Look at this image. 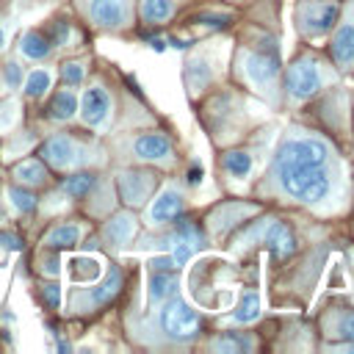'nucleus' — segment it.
I'll use <instances>...</instances> for the list:
<instances>
[{
	"label": "nucleus",
	"mask_w": 354,
	"mask_h": 354,
	"mask_svg": "<svg viewBox=\"0 0 354 354\" xmlns=\"http://www.w3.org/2000/svg\"><path fill=\"white\" fill-rule=\"evenodd\" d=\"M271 180L282 196L301 202V205L329 202L340 185V177L332 169V163L310 166V163H293V160H274Z\"/></svg>",
	"instance_id": "f257e3e1"
},
{
	"label": "nucleus",
	"mask_w": 354,
	"mask_h": 354,
	"mask_svg": "<svg viewBox=\"0 0 354 354\" xmlns=\"http://www.w3.org/2000/svg\"><path fill=\"white\" fill-rule=\"evenodd\" d=\"M266 47H254V50H241V75L246 77V83L263 94H274L277 91V77H279V53L277 44L268 39L263 41Z\"/></svg>",
	"instance_id": "f03ea898"
},
{
	"label": "nucleus",
	"mask_w": 354,
	"mask_h": 354,
	"mask_svg": "<svg viewBox=\"0 0 354 354\" xmlns=\"http://www.w3.org/2000/svg\"><path fill=\"white\" fill-rule=\"evenodd\" d=\"M332 147L329 141H324L321 136L304 133V130H293L282 138L274 160H293V163H310V166H326L332 163Z\"/></svg>",
	"instance_id": "7ed1b4c3"
},
{
	"label": "nucleus",
	"mask_w": 354,
	"mask_h": 354,
	"mask_svg": "<svg viewBox=\"0 0 354 354\" xmlns=\"http://www.w3.org/2000/svg\"><path fill=\"white\" fill-rule=\"evenodd\" d=\"M324 83H326V72H324L321 61L313 55L296 58L285 72V88L293 102H304V100L315 97L324 88Z\"/></svg>",
	"instance_id": "20e7f679"
},
{
	"label": "nucleus",
	"mask_w": 354,
	"mask_h": 354,
	"mask_svg": "<svg viewBox=\"0 0 354 354\" xmlns=\"http://www.w3.org/2000/svg\"><path fill=\"white\" fill-rule=\"evenodd\" d=\"M158 324H160L163 335L171 337V340H177V343L194 340V337L199 335V329H202L199 315H196L185 301H180V299H174V296L166 299V304L160 307Z\"/></svg>",
	"instance_id": "39448f33"
},
{
	"label": "nucleus",
	"mask_w": 354,
	"mask_h": 354,
	"mask_svg": "<svg viewBox=\"0 0 354 354\" xmlns=\"http://www.w3.org/2000/svg\"><path fill=\"white\" fill-rule=\"evenodd\" d=\"M337 17H340L337 3H326V0H301V3L296 6V28H299V33L307 36V39H315V36L329 33V30L337 25Z\"/></svg>",
	"instance_id": "423d86ee"
},
{
	"label": "nucleus",
	"mask_w": 354,
	"mask_h": 354,
	"mask_svg": "<svg viewBox=\"0 0 354 354\" xmlns=\"http://www.w3.org/2000/svg\"><path fill=\"white\" fill-rule=\"evenodd\" d=\"M39 155H41V160H44L47 166H53V169H75V166H80V163L88 160V149H86L80 141H75L72 136H66V133L50 136V138L41 144Z\"/></svg>",
	"instance_id": "0eeeda50"
},
{
	"label": "nucleus",
	"mask_w": 354,
	"mask_h": 354,
	"mask_svg": "<svg viewBox=\"0 0 354 354\" xmlns=\"http://www.w3.org/2000/svg\"><path fill=\"white\" fill-rule=\"evenodd\" d=\"M155 188H158L155 171H147V169H122L116 174V191H119V199L127 207L147 205Z\"/></svg>",
	"instance_id": "6e6552de"
},
{
	"label": "nucleus",
	"mask_w": 354,
	"mask_h": 354,
	"mask_svg": "<svg viewBox=\"0 0 354 354\" xmlns=\"http://www.w3.org/2000/svg\"><path fill=\"white\" fill-rule=\"evenodd\" d=\"M83 14L102 30H122L130 22L133 0H83Z\"/></svg>",
	"instance_id": "1a4fd4ad"
},
{
	"label": "nucleus",
	"mask_w": 354,
	"mask_h": 354,
	"mask_svg": "<svg viewBox=\"0 0 354 354\" xmlns=\"http://www.w3.org/2000/svg\"><path fill=\"white\" fill-rule=\"evenodd\" d=\"M113 113V100L102 83H91L80 97V119L91 130H105Z\"/></svg>",
	"instance_id": "9d476101"
},
{
	"label": "nucleus",
	"mask_w": 354,
	"mask_h": 354,
	"mask_svg": "<svg viewBox=\"0 0 354 354\" xmlns=\"http://www.w3.org/2000/svg\"><path fill=\"white\" fill-rule=\"evenodd\" d=\"M166 241H169V246H171L169 254L174 257L177 266H185V263L202 249V232H199V227H196L194 221H188V218L177 221L174 232H171Z\"/></svg>",
	"instance_id": "9b49d317"
},
{
	"label": "nucleus",
	"mask_w": 354,
	"mask_h": 354,
	"mask_svg": "<svg viewBox=\"0 0 354 354\" xmlns=\"http://www.w3.org/2000/svg\"><path fill=\"white\" fill-rule=\"evenodd\" d=\"M133 155L147 163H169L171 160V138L166 133H141L130 144Z\"/></svg>",
	"instance_id": "f8f14e48"
},
{
	"label": "nucleus",
	"mask_w": 354,
	"mask_h": 354,
	"mask_svg": "<svg viewBox=\"0 0 354 354\" xmlns=\"http://www.w3.org/2000/svg\"><path fill=\"white\" fill-rule=\"evenodd\" d=\"M119 290H122V271H119L116 266H111L102 282H97L91 290H86V293L75 296L72 307H75V310H77V307H86V310H97V307L108 304V301H111V299H113Z\"/></svg>",
	"instance_id": "ddd939ff"
},
{
	"label": "nucleus",
	"mask_w": 354,
	"mask_h": 354,
	"mask_svg": "<svg viewBox=\"0 0 354 354\" xmlns=\"http://www.w3.org/2000/svg\"><path fill=\"white\" fill-rule=\"evenodd\" d=\"M185 207V199L183 194L177 191V185H163L160 194L149 202V210H147V221L149 224H169L171 218H177Z\"/></svg>",
	"instance_id": "4468645a"
},
{
	"label": "nucleus",
	"mask_w": 354,
	"mask_h": 354,
	"mask_svg": "<svg viewBox=\"0 0 354 354\" xmlns=\"http://www.w3.org/2000/svg\"><path fill=\"white\" fill-rule=\"evenodd\" d=\"M133 235H136V216H133L130 210L113 213V216L105 221V227H102V238H105L108 246H113V249L127 246V243L133 241Z\"/></svg>",
	"instance_id": "2eb2a0df"
},
{
	"label": "nucleus",
	"mask_w": 354,
	"mask_h": 354,
	"mask_svg": "<svg viewBox=\"0 0 354 354\" xmlns=\"http://www.w3.org/2000/svg\"><path fill=\"white\" fill-rule=\"evenodd\" d=\"M260 235H263V243L277 254V257H288L296 252V235L290 232V227L268 218V224H260Z\"/></svg>",
	"instance_id": "dca6fc26"
},
{
	"label": "nucleus",
	"mask_w": 354,
	"mask_h": 354,
	"mask_svg": "<svg viewBox=\"0 0 354 354\" xmlns=\"http://www.w3.org/2000/svg\"><path fill=\"white\" fill-rule=\"evenodd\" d=\"M213 80V66H210V58L205 53H194L188 61H185V86L191 94H199L207 88V83Z\"/></svg>",
	"instance_id": "f3484780"
},
{
	"label": "nucleus",
	"mask_w": 354,
	"mask_h": 354,
	"mask_svg": "<svg viewBox=\"0 0 354 354\" xmlns=\"http://www.w3.org/2000/svg\"><path fill=\"white\" fill-rule=\"evenodd\" d=\"M11 174H14V180H17L19 185H28V188H41V185H47V180H50L47 166H44L41 158H25V160H19V163L11 169Z\"/></svg>",
	"instance_id": "a211bd4d"
},
{
	"label": "nucleus",
	"mask_w": 354,
	"mask_h": 354,
	"mask_svg": "<svg viewBox=\"0 0 354 354\" xmlns=\"http://www.w3.org/2000/svg\"><path fill=\"white\" fill-rule=\"evenodd\" d=\"M332 58H335L337 66L354 64V17L346 19V22L337 28V33H335V39H332Z\"/></svg>",
	"instance_id": "6ab92c4d"
},
{
	"label": "nucleus",
	"mask_w": 354,
	"mask_h": 354,
	"mask_svg": "<svg viewBox=\"0 0 354 354\" xmlns=\"http://www.w3.org/2000/svg\"><path fill=\"white\" fill-rule=\"evenodd\" d=\"M19 53L28 61H44L53 53V41L44 30H25L19 39Z\"/></svg>",
	"instance_id": "aec40b11"
},
{
	"label": "nucleus",
	"mask_w": 354,
	"mask_h": 354,
	"mask_svg": "<svg viewBox=\"0 0 354 354\" xmlns=\"http://www.w3.org/2000/svg\"><path fill=\"white\" fill-rule=\"evenodd\" d=\"M75 113H77V97H75V91L61 88V91H55L50 97V102H47V119H53V122H69Z\"/></svg>",
	"instance_id": "412c9836"
},
{
	"label": "nucleus",
	"mask_w": 354,
	"mask_h": 354,
	"mask_svg": "<svg viewBox=\"0 0 354 354\" xmlns=\"http://www.w3.org/2000/svg\"><path fill=\"white\" fill-rule=\"evenodd\" d=\"M80 238H83V227L66 221V224H55V227L44 235V246H47V249H69V246L80 243Z\"/></svg>",
	"instance_id": "4be33fe9"
},
{
	"label": "nucleus",
	"mask_w": 354,
	"mask_h": 354,
	"mask_svg": "<svg viewBox=\"0 0 354 354\" xmlns=\"http://www.w3.org/2000/svg\"><path fill=\"white\" fill-rule=\"evenodd\" d=\"M100 274H102L100 257L77 254V257L69 260V279H72V282H97Z\"/></svg>",
	"instance_id": "5701e85b"
},
{
	"label": "nucleus",
	"mask_w": 354,
	"mask_h": 354,
	"mask_svg": "<svg viewBox=\"0 0 354 354\" xmlns=\"http://www.w3.org/2000/svg\"><path fill=\"white\" fill-rule=\"evenodd\" d=\"M177 293V277L171 271H152L149 277V290H147V299L149 304H160L166 299H171Z\"/></svg>",
	"instance_id": "b1692460"
},
{
	"label": "nucleus",
	"mask_w": 354,
	"mask_h": 354,
	"mask_svg": "<svg viewBox=\"0 0 354 354\" xmlns=\"http://www.w3.org/2000/svg\"><path fill=\"white\" fill-rule=\"evenodd\" d=\"M97 188V174L94 171H75V174H69L64 183H61V191L66 194V196H72V199H86L91 191Z\"/></svg>",
	"instance_id": "393cba45"
},
{
	"label": "nucleus",
	"mask_w": 354,
	"mask_h": 354,
	"mask_svg": "<svg viewBox=\"0 0 354 354\" xmlns=\"http://www.w3.org/2000/svg\"><path fill=\"white\" fill-rule=\"evenodd\" d=\"M263 313V301H260V293L257 290H246L241 293L238 304H235V313H232V321L235 324H252L257 321Z\"/></svg>",
	"instance_id": "a878e982"
},
{
	"label": "nucleus",
	"mask_w": 354,
	"mask_h": 354,
	"mask_svg": "<svg viewBox=\"0 0 354 354\" xmlns=\"http://www.w3.org/2000/svg\"><path fill=\"white\" fill-rule=\"evenodd\" d=\"M326 329H329V335H335V337L354 340V310H348V307L332 310V313L326 315Z\"/></svg>",
	"instance_id": "bb28decb"
},
{
	"label": "nucleus",
	"mask_w": 354,
	"mask_h": 354,
	"mask_svg": "<svg viewBox=\"0 0 354 354\" xmlns=\"http://www.w3.org/2000/svg\"><path fill=\"white\" fill-rule=\"evenodd\" d=\"M174 14V0H141V19L147 25H163Z\"/></svg>",
	"instance_id": "cd10ccee"
},
{
	"label": "nucleus",
	"mask_w": 354,
	"mask_h": 354,
	"mask_svg": "<svg viewBox=\"0 0 354 354\" xmlns=\"http://www.w3.org/2000/svg\"><path fill=\"white\" fill-rule=\"evenodd\" d=\"M221 166H224V171H227L230 177L243 180V177H249V174H252V155H249V152H243V149H232V152H227V155H224Z\"/></svg>",
	"instance_id": "c85d7f7f"
},
{
	"label": "nucleus",
	"mask_w": 354,
	"mask_h": 354,
	"mask_svg": "<svg viewBox=\"0 0 354 354\" xmlns=\"http://www.w3.org/2000/svg\"><path fill=\"white\" fill-rule=\"evenodd\" d=\"M22 83H25V97L39 100V97H44L47 88H50L53 72H50V69H33V72H28V77H25Z\"/></svg>",
	"instance_id": "c756f323"
},
{
	"label": "nucleus",
	"mask_w": 354,
	"mask_h": 354,
	"mask_svg": "<svg viewBox=\"0 0 354 354\" xmlns=\"http://www.w3.org/2000/svg\"><path fill=\"white\" fill-rule=\"evenodd\" d=\"M8 199H11V205H14L19 213H33V210H36V205H39V199H36L33 188L19 185V183L8 188Z\"/></svg>",
	"instance_id": "7c9ffc66"
},
{
	"label": "nucleus",
	"mask_w": 354,
	"mask_h": 354,
	"mask_svg": "<svg viewBox=\"0 0 354 354\" xmlns=\"http://www.w3.org/2000/svg\"><path fill=\"white\" fill-rule=\"evenodd\" d=\"M210 348H216V351H252L254 340L243 337V335H218L210 340Z\"/></svg>",
	"instance_id": "2f4dec72"
},
{
	"label": "nucleus",
	"mask_w": 354,
	"mask_h": 354,
	"mask_svg": "<svg viewBox=\"0 0 354 354\" xmlns=\"http://www.w3.org/2000/svg\"><path fill=\"white\" fill-rule=\"evenodd\" d=\"M17 122H19V102L14 97L0 100V133H11Z\"/></svg>",
	"instance_id": "473e14b6"
},
{
	"label": "nucleus",
	"mask_w": 354,
	"mask_h": 354,
	"mask_svg": "<svg viewBox=\"0 0 354 354\" xmlns=\"http://www.w3.org/2000/svg\"><path fill=\"white\" fill-rule=\"evenodd\" d=\"M86 77V64L83 61H64L61 64V80L66 86H80Z\"/></svg>",
	"instance_id": "72a5a7b5"
},
{
	"label": "nucleus",
	"mask_w": 354,
	"mask_h": 354,
	"mask_svg": "<svg viewBox=\"0 0 354 354\" xmlns=\"http://www.w3.org/2000/svg\"><path fill=\"white\" fill-rule=\"evenodd\" d=\"M47 36L53 41V47H64L69 41V22L66 19H53L47 28Z\"/></svg>",
	"instance_id": "f704fd0d"
},
{
	"label": "nucleus",
	"mask_w": 354,
	"mask_h": 354,
	"mask_svg": "<svg viewBox=\"0 0 354 354\" xmlns=\"http://www.w3.org/2000/svg\"><path fill=\"white\" fill-rule=\"evenodd\" d=\"M39 299L44 301L47 310H58V301H61V288H58V282H44V285L39 288Z\"/></svg>",
	"instance_id": "c9c22d12"
},
{
	"label": "nucleus",
	"mask_w": 354,
	"mask_h": 354,
	"mask_svg": "<svg viewBox=\"0 0 354 354\" xmlns=\"http://www.w3.org/2000/svg\"><path fill=\"white\" fill-rule=\"evenodd\" d=\"M3 83H6V88H19L22 86V69H19L17 61H8L3 66Z\"/></svg>",
	"instance_id": "e433bc0d"
},
{
	"label": "nucleus",
	"mask_w": 354,
	"mask_h": 354,
	"mask_svg": "<svg viewBox=\"0 0 354 354\" xmlns=\"http://www.w3.org/2000/svg\"><path fill=\"white\" fill-rule=\"evenodd\" d=\"M39 271H41L44 277H58V254H55V249L41 252V257H39Z\"/></svg>",
	"instance_id": "4c0bfd02"
},
{
	"label": "nucleus",
	"mask_w": 354,
	"mask_h": 354,
	"mask_svg": "<svg viewBox=\"0 0 354 354\" xmlns=\"http://www.w3.org/2000/svg\"><path fill=\"white\" fill-rule=\"evenodd\" d=\"M0 249H6V252H22V235L19 232H11V230L0 232Z\"/></svg>",
	"instance_id": "58836bf2"
},
{
	"label": "nucleus",
	"mask_w": 354,
	"mask_h": 354,
	"mask_svg": "<svg viewBox=\"0 0 354 354\" xmlns=\"http://www.w3.org/2000/svg\"><path fill=\"white\" fill-rule=\"evenodd\" d=\"M149 268H152V271H174L177 263H174L171 254H158V257L149 260Z\"/></svg>",
	"instance_id": "ea45409f"
},
{
	"label": "nucleus",
	"mask_w": 354,
	"mask_h": 354,
	"mask_svg": "<svg viewBox=\"0 0 354 354\" xmlns=\"http://www.w3.org/2000/svg\"><path fill=\"white\" fill-rule=\"evenodd\" d=\"M329 351H348V354H354V340H346L340 346H329Z\"/></svg>",
	"instance_id": "a19ab883"
},
{
	"label": "nucleus",
	"mask_w": 354,
	"mask_h": 354,
	"mask_svg": "<svg viewBox=\"0 0 354 354\" xmlns=\"http://www.w3.org/2000/svg\"><path fill=\"white\" fill-rule=\"evenodd\" d=\"M3 47H6V28L0 25V50H3Z\"/></svg>",
	"instance_id": "79ce46f5"
},
{
	"label": "nucleus",
	"mask_w": 354,
	"mask_h": 354,
	"mask_svg": "<svg viewBox=\"0 0 354 354\" xmlns=\"http://www.w3.org/2000/svg\"><path fill=\"white\" fill-rule=\"evenodd\" d=\"M0 221H3V210H0Z\"/></svg>",
	"instance_id": "37998d69"
}]
</instances>
